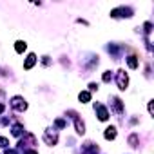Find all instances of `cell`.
Instances as JSON below:
<instances>
[{"label":"cell","instance_id":"7c38bea8","mask_svg":"<svg viewBox=\"0 0 154 154\" xmlns=\"http://www.w3.org/2000/svg\"><path fill=\"white\" fill-rule=\"evenodd\" d=\"M78 98H80V102H82V103H87V102L91 100V94H89L87 91H84V93H80V96H78Z\"/></svg>","mask_w":154,"mask_h":154},{"label":"cell","instance_id":"6da1fadb","mask_svg":"<svg viewBox=\"0 0 154 154\" xmlns=\"http://www.w3.org/2000/svg\"><path fill=\"white\" fill-rule=\"evenodd\" d=\"M69 114H71V116H72V120H74V127H76V132H78V134H84V132H85V125H84V122L78 118V114H76L74 111H71Z\"/></svg>","mask_w":154,"mask_h":154},{"label":"cell","instance_id":"30bf717a","mask_svg":"<svg viewBox=\"0 0 154 154\" xmlns=\"http://www.w3.org/2000/svg\"><path fill=\"white\" fill-rule=\"evenodd\" d=\"M26 47H27V45H26V42H22V40H18V42L15 44L17 53H24V51H26Z\"/></svg>","mask_w":154,"mask_h":154},{"label":"cell","instance_id":"8992f818","mask_svg":"<svg viewBox=\"0 0 154 154\" xmlns=\"http://www.w3.org/2000/svg\"><path fill=\"white\" fill-rule=\"evenodd\" d=\"M56 140H58V138H56V132H53V134H51V131L45 132V143H47V145H54Z\"/></svg>","mask_w":154,"mask_h":154},{"label":"cell","instance_id":"9c48e42d","mask_svg":"<svg viewBox=\"0 0 154 154\" xmlns=\"http://www.w3.org/2000/svg\"><path fill=\"white\" fill-rule=\"evenodd\" d=\"M114 109H116L118 114H123V103H122L120 98H114Z\"/></svg>","mask_w":154,"mask_h":154},{"label":"cell","instance_id":"8fae6325","mask_svg":"<svg viewBox=\"0 0 154 154\" xmlns=\"http://www.w3.org/2000/svg\"><path fill=\"white\" fill-rule=\"evenodd\" d=\"M127 63H129L131 69H136V67H138V58H136V56H129V58H127Z\"/></svg>","mask_w":154,"mask_h":154},{"label":"cell","instance_id":"5bb4252c","mask_svg":"<svg viewBox=\"0 0 154 154\" xmlns=\"http://www.w3.org/2000/svg\"><path fill=\"white\" fill-rule=\"evenodd\" d=\"M13 134H15V136H20V134H22V125H15V127H13Z\"/></svg>","mask_w":154,"mask_h":154},{"label":"cell","instance_id":"d6986e66","mask_svg":"<svg viewBox=\"0 0 154 154\" xmlns=\"http://www.w3.org/2000/svg\"><path fill=\"white\" fill-rule=\"evenodd\" d=\"M89 89H91V91H96V89H98V85H96V84H91V85H89Z\"/></svg>","mask_w":154,"mask_h":154},{"label":"cell","instance_id":"ffe728a7","mask_svg":"<svg viewBox=\"0 0 154 154\" xmlns=\"http://www.w3.org/2000/svg\"><path fill=\"white\" fill-rule=\"evenodd\" d=\"M4 109H6V105H4V103H0V114L4 112Z\"/></svg>","mask_w":154,"mask_h":154},{"label":"cell","instance_id":"4fadbf2b","mask_svg":"<svg viewBox=\"0 0 154 154\" xmlns=\"http://www.w3.org/2000/svg\"><path fill=\"white\" fill-rule=\"evenodd\" d=\"M129 143H131V147H138V136L132 134V136L129 138Z\"/></svg>","mask_w":154,"mask_h":154},{"label":"cell","instance_id":"e0dca14e","mask_svg":"<svg viewBox=\"0 0 154 154\" xmlns=\"http://www.w3.org/2000/svg\"><path fill=\"white\" fill-rule=\"evenodd\" d=\"M56 125H58V127H60V129H63V127H65V125H67V123H65V122H63V120H56Z\"/></svg>","mask_w":154,"mask_h":154},{"label":"cell","instance_id":"277c9868","mask_svg":"<svg viewBox=\"0 0 154 154\" xmlns=\"http://www.w3.org/2000/svg\"><path fill=\"white\" fill-rule=\"evenodd\" d=\"M96 152H98V147L94 143H91V141H87L84 145V149H82V154H96Z\"/></svg>","mask_w":154,"mask_h":154},{"label":"cell","instance_id":"7a4b0ae2","mask_svg":"<svg viewBox=\"0 0 154 154\" xmlns=\"http://www.w3.org/2000/svg\"><path fill=\"white\" fill-rule=\"evenodd\" d=\"M129 85V76L125 74V71H118V87L122 91H125Z\"/></svg>","mask_w":154,"mask_h":154},{"label":"cell","instance_id":"2e32d148","mask_svg":"<svg viewBox=\"0 0 154 154\" xmlns=\"http://www.w3.org/2000/svg\"><path fill=\"white\" fill-rule=\"evenodd\" d=\"M9 145V140L8 138H0V147H8Z\"/></svg>","mask_w":154,"mask_h":154},{"label":"cell","instance_id":"52a82bcc","mask_svg":"<svg viewBox=\"0 0 154 154\" xmlns=\"http://www.w3.org/2000/svg\"><path fill=\"white\" fill-rule=\"evenodd\" d=\"M103 136H105V140H114V138H116V129H114V127H107Z\"/></svg>","mask_w":154,"mask_h":154},{"label":"cell","instance_id":"9a60e30c","mask_svg":"<svg viewBox=\"0 0 154 154\" xmlns=\"http://www.w3.org/2000/svg\"><path fill=\"white\" fill-rule=\"evenodd\" d=\"M111 78H112V74H111V71H105V72H103V82H109Z\"/></svg>","mask_w":154,"mask_h":154},{"label":"cell","instance_id":"ac0fdd59","mask_svg":"<svg viewBox=\"0 0 154 154\" xmlns=\"http://www.w3.org/2000/svg\"><path fill=\"white\" fill-rule=\"evenodd\" d=\"M150 29H152V24L147 22V24H145V33H150Z\"/></svg>","mask_w":154,"mask_h":154},{"label":"cell","instance_id":"ba28073f","mask_svg":"<svg viewBox=\"0 0 154 154\" xmlns=\"http://www.w3.org/2000/svg\"><path fill=\"white\" fill-rule=\"evenodd\" d=\"M35 62H36V56H35V54H29L27 60H26V63H24V69H31V67L35 65Z\"/></svg>","mask_w":154,"mask_h":154},{"label":"cell","instance_id":"3957f363","mask_svg":"<svg viewBox=\"0 0 154 154\" xmlns=\"http://www.w3.org/2000/svg\"><path fill=\"white\" fill-rule=\"evenodd\" d=\"M11 105H13L17 111H26V109H27V103H26L20 96H15V98H13V102H11Z\"/></svg>","mask_w":154,"mask_h":154},{"label":"cell","instance_id":"5b68a950","mask_svg":"<svg viewBox=\"0 0 154 154\" xmlns=\"http://www.w3.org/2000/svg\"><path fill=\"white\" fill-rule=\"evenodd\" d=\"M96 109H98V118H100L102 122H105V120L109 118V112H107V109H105L103 105H100V103L96 105Z\"/></svg>","mask_w":154,"mask_h":154},{"label":"cell","instance_id":"44dd1931","mask_svg":"<svg viewBox=\"0 0 154 154\" xmlns=\"http://www.w3.org/2000/svg\"><path fill=\"white\" fill-rule=\"evenodd\" d=\"M24 154H38V152H36V150H26Z\"/></svg>","mask_w":154,"mask_h":154}]
</instances>
